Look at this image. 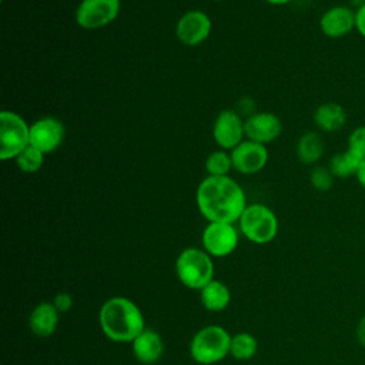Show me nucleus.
<instances>
[{
    "instance_id": "nucleus-15",
    "label": "nucleus",
    "mask_w": 365,
    "mask_h": 365,
    "mask_svg": "<svg viewBox=\"0 0 365 365\" xmlns=\"http://www.w3.org/2000/svg\"><path fill=\"white\" fill-rule=\"evenodd\" d=\"M131 351L143 364L157 362L164 352V342L160 334L151 328H145L133 342Z\"/></svg>"
},
{
    "instance_id": "nucleus-18",
    "label": "nucleus",
    "mask_w": 365,
    "mask_h": 365,
    "mask_svg": "<svg viewBox=\"0 0 365 365\" xmlns=\"http://www.w3.org/2000/svg\"><path fill=\"white\" fill-rule=\"evenodd\" d=\"M325 151V144H324V138L317 131H307L304 133L295 145V154L297 158L302 163V164H317Z\"/></svg>"
},
{
    "instance_id": "nucleus-29",
    "label": "nucleus",
    "mask_w": 365,
    "mask_h": 365,
    "mask_svg": "<svg viewBox=\"0 0 365 365\" xmlns=\"http://www.w3.org/2000/svg\"><path fill=\"white\" fill-rule=\"evenodd\" d=\"M355 178H356V181L359 182V185L365 190V160H364V161H361V164H359V168H358V171H356Z\"/></svg>"
},
{
    "instance_id": "nucleus-12",
    "label": "nucleus",
    "mask_w": 365,
    "mask_h": 365,
    "mask_svg": "<svg viewBox=\"0 0 365 365\" xmlns=\"http://www.w3.org/2000/svg\"><path fill=\"white\" fill-rule=\"evenodd\" d=\"M232 168L245 175L259 173L268 163V150L264 144L245 138L230 151Z\"/></svg>"
},
{
    "instance_id": "nucleus-30",
    "label": "nucleus",
    "mask_w": 365,
    "mask_h": 365,
    "mask_svg": "<svg viewBox=\"0 0 365 365\" xmlns=\"http://www.w3.org/2000/svg\"><path fill=\"white\" fill-rule=\"evenodd\" d=\"M348 1H349L348 6H351L354 10H356L358 7H361L362 4H365V0H348Z\"/></svg>"
},
{
    "instance_id": "nucleus-6",
    "label": "nucleus",
    "mask_w": 365,
    "mask_h": 365,
    "mask_svg": "<svg viewBox=\"0 0 365 365\" xmlns=\"http://www.w3.org/2000/svg\"><path fill=\"white\" fill-rule=\"evenodd\" d=\"M30 145V125L26 120L10 110L0 113V158L14 160Z\"/></svg>"
},
{
    "instance_id": "nucleus-26",
    "label": "nucleus",
    "mask_w": 365,
    "mask_h": 365,
    "mask_svg": "<svg viewBox=\"0 0 365 365\" xmlns=\"http://www.w3.org/2000/svg\"><path fill=\"white\" fill-rule=\"evenodd\" d=\"M53 304L58 309V312H66V311H68L73 307V298L67 292H60V294H57L54 297Z\"/></svg>"
},
{
    "instance_id": "nucleus-19",
    "label": "nucleus",
    "mask_w": 365,
    "mask_h": 365,
    "mask_svg": "<svg viewBox=\"0 0 365 365\" xmlns=\"http://www.w3.org/2000/svg\"><path fill=\"white\" fill-rule=\"evenodd\" d=\"M200 299L207 311L220 312L228 307L231 301V291L222 281L211 279L200 289Z\"/></svg>"
},
{
    "instance_id": "nucleus-24",
    "label": "nucleus",
    "mask_w": 365,
    "mask_h": 365,
    "mask_svg": "<svg viewBox=\"0 0 365 365\" xmlns=\"http://www.w3.org/2000/svg\"><path fill=\"white\" fill-rule=\"evenodd\" d=\"M356 160H365V124L355 127L346 138V148Z\"/></svg>"
},
{
    "instance_id": "nucleus-17",
    "label": "nucleus",
    "mask_w": 365,
    "mask_h": 365,
    "mask_svg": "<svg viewBox=\"0 0 365 365\" xmlns=\"http://www.w3.org/2000/svg\"><path fill=\"white\" fill-rule=\"evenodd\" d=\"M58 314L60 312L53 302L44 301L37 304L29 318L30 331L40 338H47L53 335L58 325Z\"/></svg>"
},
{
    "instance_id": "nucleus-4",
    "label": "nucleus",
    "mask_w": 365,
    "mask_h": 365,
    "mask_svg": "<svg viewBox=\"0 0 365 365\" xmlns=\"http://www.w3.org/2000/svg\"><path fill=\"white\" fill-rule=\"evenodd\" d=\"M175 272L180 282L190 289L204 288L212 278L214 264L205 250L184 248L175 261Z\"/></svg>"
},
{
    "instance_id": "nucleus-31",
    "label": "nucleus",
    "mask_w": 365,
    "mask_h": 365,
    "mask_svg": "<svg viewBox=\"0 0 365 365\" xmlns=\"http://www.w3.org/2000/svg\"><path fill=\"white\" fill-rule=\"evenodd\" d=\"M264 1H267L269 4H274V6H282V4H287V3H289L292 0H264Z\"/></svg>"
},
{
    "instance_id": "nucleus-5",
    "label": "nucleus",
    "mask_w": 365,
    "mask_h": 365,
    "mask_svg": "<svg viewBox=\"0 0 365 365\" xmlns=\"http://www.w3.org/2000/svg\"><path fill=\"white\" fill-rule=\"evenodd\" d=\"M238 222L241 234L258 245L271 242L278 234V218L275 212L259 202L247 205Z\"/></svg>"
},
{
    "instance_id": "nucleus-32",
    "label": "nucleus",
    "mask_w": 365,
    "mask_h": 365,
    "mask_svg": "<svg viewBox=\"0 0 365 365\" xmlns=\"http://www.w3.org/2000/svg\"><path fill=\"white\" fill-rule=\"evenodd\" d=\"M214 1H222V0H214Z\"/></svg>"
},
{
    "instance_id": "nucleus-2",
    "label": "nucleus",
    "mask_w": 365,
    "mask_h": 365,
    "mask_svg": "<svg viewBox=\"0 0 365 365\" xmlns=\"http://www.w3.org/2000/svg\"><path fill=\"white\" fill-rule=\"evenodd\" d=\"M103 334L114 342H133L144 329V315L131 299L113 297L107 299L98 312Z\"/></svg>"
},
{
    "instance_id": "nucleus-23",
    "label": "nucleus",
    "mask_w": 365,
    "mask_h": 365,
    "mask_svg": "<svg viewBox=\"0 0 365 365\" xmlns=\"http://www.w3.org/2000/svg\"><path fill=\"white\" fill-rule=\"evenodd\" d=\"M44 157H46L44 153H41L33 145H29L14 160L20 171L31 174V173H37L43 167Z\"/></svg>"
},
{
    "instance_id": "nucleus-10",
    "label": "nucleus",
    "mask_w": 365,
    "mask_h": 365,
    "mask_svg": "<svg viewBox=\"0 0 365 365\" xmlns=\"http://www.w3.org/2000/svg\"><path fill=\"white\" fill-rule=\"evenodd\" d=\"M212 29L211 19L201 10L185 11L175 24V36L184 46H198L204 43Z\"/></svg>"
},
{
    "instance_id": "nucleus-28",
    "label": "nucleus",
    "mask_w": 365,
    "mask_h": 365,
    "mask_svg": "<svg viewBox=\"0 0 365 365\" xmlns=\"http://www.w3.org/2000/svg\"><path fill=\"white\" fill-rule=\"evenodd\" d=\"M356 338L359 341V344L365 348V315L359 319L358 327H356Z\"/></svg>"
},
{
    "instance_id": "nucleus-13",
    "label": "nucleus",
    "mask_w": 365,
    "mask_h": 365,
    "mask_svg": "<svg viewBox=\"0 0 365 365\" xmlns=\"http://www.w3.org/2000/svg\"><path fill=\"white\" fill-rule=\"evenodd\" d=\"M356 27L355 10L348 4L329 7L319 17V30L328 38H342Z\"/></svg>"
},
{
    "instance_id": "nucleus-21",
    "label": "nucleus",
    "mask_w": 365,
    "mask_h": 365,
    "mask_svg": "<svg viewBox=\"0 0 365 365\" xmlns=\"http://www.w3.org/2000/svg\"><path fill=\"white\" fill-rule=\"evenodd\" d=\"M257 339L254 335L248 332H240L231 336V345H230V354L240 361L251 359L257 354Z\"/></svg>"
},
{
    "instance_id": "nucleus-11",
    "label": "nucleus",
    "mask_w": 365,
    "mask_h": 365,
    "mask_svg": "<svg viewBox=\"0 0 365 365\" xmlns=\"http://www.w3.org/2000/svg\"><path fill=\"white\" fill-rule=\"evenodd\" d=\"M64 124L51 115L41 117L30 125V145L36 147L44 154L58 148L64 140Z\"/></svg>"
},
{
    "instance_id": "nucleus-16",
    "label": "nucleus",
    "mask_w": 365,
    "mask_h": 365,
    "mask_svg": "<svg viewBox=\"0 0 365 365\" xmlns=\"http://www.w3.org/2000/svg\"><path fill=\"white\" fill-rule=\"evenodd\" d=\"M314 124L322 133H336L346 124V110L334 101L319 104L314 111Z\"/></svg>"
},
{
    "instance_id": "nucleus-1",
    "label": "nucleus",
    "mask_w": 365,
    "mask_h": 365,
    "mask_svg": "<svg viewBox=\"0 0 365 365\" xmlns=\"http://www.w3.org/2000/svg\"><path fill=\"white\" fill-rule=\"evenodd\" d=\"M195 202L208 222H237L247 207L242 187L228 175H207L197 187Z\"/></svg>"
},
{
    "instance_id": "nucleus-20",
    "label": "nucleus",
    "mask_w": 365,
    "mask_h": 365,
    "mask_svg": "<svg viewBox=\"0 0 365 365\" xmlns=\"http://www.w3.org/2000/svg\"><path fill=\"white\" fill-rule=\"evenodd\" d=\"M361 161L356 160L351 153H348L346 150L335 153L328 164V168L331 170V173L334 174L335 178H349V177H355L356 171L359 168Z\"/></svg>"
},
{
    "instance_id": "nucleus-8",
    "label": "nucleus",
    "mask_w": 365,
    "mask_h": 365,
    "mask_svg": "<svg viewBox=\"0 0 365 365\" xmlns=\"http://www.w3.org/2000/svg\"><path fill=\"white\" fill-rule=\"evenodd\" d=\"M202 250L211 257L230 255L238 245V230L231 222H208L201 235Z\"/></svg>"
},
{
    "instance_id": "nucleus-3",
    "label": "nucleus",
    "mask_w": 365,
    "mask_h": 365,
    "mask_svg": "<svg viewBox=\"0 0 365 365\" xmlns=\"http://www.w3.org/2000/svg\"><path fill=\"white\" fill-rule=\"evenodd\" d=\"M231 335L220 325L201 328L190 342L191 358L201 365H212L230 354Z\"/></svg>"
},
{
    "instance_id": "nucleus-27",
    "label": "nucleus",
    "mask_w": 365,
    "mask_h": 365,
    "mask_svg": "<svg viewBox=\"0 0 365 365\" xmlns=\"http://www.w3.org/2000/svg\"><path fill=\"white\" fill-rule=\"evenodd\" d=\"M355 20H356L355 30L359 33L361 37L365 38V4H362L355 10Z\"/></svg>"
},
{
    "instance_id": "nucleus-7",
    "label": "nucleus",
    "mask_w": 365,
    "mask_h": 365,
    "mask_svg": "<svg viewBox=\"0 0 365 365\" xmlns=\"http://www.w3.org/2000/svg\"><path fill=\"white\" fill-rule=\"evenodd\" d=\"M120 13V0H81L76 9V23L84 30H97L113 23Z\"/></svg>"
},
{
    "instance_id": "nucleus-22",
    "label": "nucleus",
    "mask_w": 365,
    "mask_h": 365,
    "mask_svg": "<svg viewBox=\"0 0 365 365\" xmlns=\"http://www.w3.org/2000/svg\"><path fill=\"white\" fill-rule=\"evenodd\" d=\"M232 170V160L231 154L227 150H217L212 151L205 158V171L208 175L212 177H222L228 175V173Z\"/></svg>"
},
{
    "instance_id": "nucleus-25",
    "label": "nucleus",
    "mask_w": 365,
    "mask_h": 365,
    "mask_svg": "<svg viewBox=\"0 0 365 365\" xmlns=\"http://www.w3.org/2000/svg\"><path fill=\"white\" fill-rule=\"evenodd\" d=\"M334 181H335V177L328 167L315 165L309 173V182L317 191H321V192L329 191L334 185Z\"/></svg>"
},
{
    "instance_id": "nucleus-9",
    "label": "nucleus",
    "mask_w": 365,
    "mask_h": 365,
    "mask_svg": "<svg viewBox=\"0 0 365 365\" xmlns=\"http://www.w3.org/2000/svg\"><path fill=\"white\" fill-rule=\"evenodd\" d=\"M244 120L241 115L231 110H222L214 120L212 124V138L221 150L231 151L245 138Z\"/></svg>"
},
{
    "instance_id": "nucleus-14",
    "label": "nucleus",
    "mask_w": 365,
    "mask_h": 365,
    "mask_svg": "<svg viewBox=\"0 0 365 365\" xmlns=\"http://www.w3.org/2000/svg\"><path fill=\"white\" fill-rule=\"evenodd\" d=\"M244 128L245 138L267 145L281 135L282 121L274 113L261 111L248 115L244 120Z\"/></svg>"
}]
</instances>
